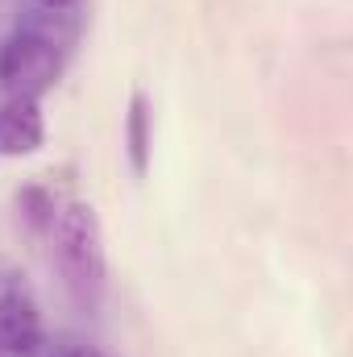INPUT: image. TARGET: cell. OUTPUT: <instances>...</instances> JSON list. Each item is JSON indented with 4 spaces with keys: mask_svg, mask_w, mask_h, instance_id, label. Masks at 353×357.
<instances>
[{
    "mask_svg": "<svg viewBox=\"0 0 353 357\" xmlns=\"http://www.w3.org/2000/svg\"><path fill=\"white\" fill-rule=\"evenodd\" d=\"M42 345V312L29 291H0V357H29Z\"/></svg>",
    "mask_w": 353,
    "mask_h": 357,
    "instance_id": "obj_3",
    "label": "cell"
},
{
    "mask_svg": "<svg viewBox=\"0 0 353 357\" xmlns=\"http://www.w3.org/2000/svg\"><path fill=\"white\" fill-rule=\"evenodd\" d=\"M54 357H108L104 349H96V345H63Z\"/></svg>",
    "mask_w": 353,
    "mask_h": 357,
    "instance_id": "obj_6",
    "label": "cell"
},
{
    "mask_svg": "<svg viewBox=\"0 0 353 357\" xmlns=\"http://www.w3.org/2000/svg\"><path fill=\"white\" fill-rule=\"evenodd\" d=\"M75 46V13L33 8L0 46V88L38 100L59 84Z\"/></svg>",
    "mask_w": 353,
    "mask_h": 357,
    "instance_id": "obj_1",
    "label": "cell"
},
{
    "mask_svg": "<svg viewBox=\"0 0 353 357\" xmlns=\"http://www.w3.org/2000/svg\"><path fill=\"white\" fill-rule=\"evenodd\" d=\"M46 142V116L42 104L29 96H8L0 104V158H25L38 154Z\"/></svg>",
    "mask_w": 353,
    "mask_h": 357,
    "instance_id": "obj_4",
    "label": "cell"
},
{
    "mask_svg": "<svg viewBox=\"0 0 353 357\" xmlns=\"http://www.w3.org/2000/svg\"><path fill=\"white\" fill-rule=\"evenodd\" d=\"M84 0H33V8H50V13H75Z\"/></svg>",
    "mask_w": 353,
    "mask_h": 357,
    "instance_id": "obj_7",
    "label": "cell"
},
{
    "mask_svg": "<svg viewBox=\"0 0 353 357\" xmlns=\"http://www.w3.org/2000/svg\"><path fill=\"white\" fill-rule=\"evenodd\" d=\"M125 146H129L133 175H146V167H150V146H154V129H150V100H146L142 91H133V100H129V116H125Z\"/></svg>",
    "mask_w": 353,
    "mask_h": 357,
    "instance_id": "obj_5",
    "label": "cell"
},
{
    "mask_svg": "<svg viewBox=\"0 0 353 357\" xmlns=\"http://www.w3.org/2000/svg\"><path fill=\"white\" fill-rule=\"evenodd\" d=\"M50 237H54V262L67 282V291L80 303H96L104 291V233H100V216L84 199H71L54 212L50 220Z\"/></svg>",
    "mask_w": 353,
    "mask_h": 357,
    "instance_id": "obj_2",
    "label": "cell"
}]
</instances>
